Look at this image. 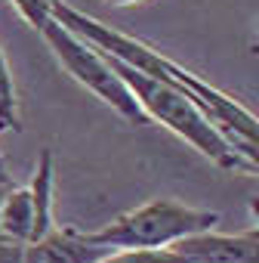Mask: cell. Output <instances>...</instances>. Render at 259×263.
<instances>
[{
    "label": "cell",
    "mask_w": 259,
    "mask_h": 263,
    "mask_svg": "<svg viewBox=\"0 0 259 263\" xmlns=\"http://www.w3.org/2000/svg\"><path fill=\"white\" fill-rule=\"evenodd\" d=\"M50 19H56L59 25H65L71 34L83 37L87 44H93L99 53L123 62L126 68H133L145 78H155L185 96H191L198 102V108L216 124V130L228 140V146L234 152H241L247 161L259 164V152H256V118L250 108H244L238 99H231L228 93L216 90L213 84H207L201 74L182 68L179 62L161 56V50L130 37L123 31H114L111 25H102L96 19H90L87 13L74 10L65 0H53L50 4Z\"/></svg>",
    "instance_id": "cell-1"
},
{
    "label": "cell",
    "mask_w": 259,
    "mask_h": 263,
    "mask_svg": "<svg viewBox=\"0 0 259 263\" xmlns=\"http://www.w3.org/2000/svg\"><path fill=\"white\" fill-rule=\"evenodd\" d=\"M105 56V53H102ZM108 62H111V68L120 74V81L126 84V90L133 93V99L139 102V108H142V115L148 118V121H161L167 130H173V134L179 137V140H185L191 149H198L201 155H207L213 164H219L222 171H244V174H253L259 164H253V161H247L241 152H234L231 146H228V140L216 130V124L198 108V102L191 99V96H185V93H179V90H173V87H167V84H161V81H155V78H145V74H139V71H133V68H126L123 62H117V59H111V56H105Z\"/></svg>",
    "instance_id": "cell-2"
},
{
    "label": "cell",
    "mask_w": 259,
    "mask_h": 263,
    "mask_svg": "<svg viewBox=\"0 0 259 263\" xmlns=\"http://www.w3.org/2000/svg\"><path fill=\"white\" fill-rule=\"evenodd\" d=\"M219 223L216 211H201L188 208L176 198H152L133 211L114 217L108 226L99 232H83V238L96 248H136V251H152V248H170L173 241L207 232Z\"/></svg>",
    "instance_id": "cell-3"
},
{
    "label": "cell",
    "mask_w": 259,
    "mask_h": 263,
    "mask_svg": "<svg viewBox=\"0 0 259 263\" xmlns=\"http://www.w3.org/2000/svg\"><path fill=\"white\" fill-rule=\"evenodd\" d=\"M44 41L50 44V50L56 53V59L62 62V68L90 93H96L105 105H111L117 115H123L133 124H148V118L142 115L139 102L133 99V93L126 90V84L120 81V74L111 68V62L83 37L71 34L65 25H59L56 19H50L40 28Z\"/></svg>",
    "instance_id": "cell-4"
},
{
    "label": "cell",
    "mask_w": 259,
    "mask_h": 263,
    "mask_svg": "<svg viewBox=\"0 0 259 263\" xmlns=\"http://www.w3.org/2000/svg\"><path fill=\"white\" fill-rule=\"evenodd\" d=\"M167 251H173L185 263H259V232L256 226L241 235H219L207 229L173 241Z\"/></svg>",
    "instance_id": "cell-5"
},
{
    "label": "cell",
    "mask_w": 259,
    "mask_h": 263,
    "mask_svg": "<svg viewBox=\"0 0 259 263\" xmlns=\"http://www.w3.org/2000/svg\"><path fill=\"white\" fill-rule=\"evenodd\" d=\"M105 254L108 248L90 245L83 232L53 226L44 238L22 248V263H99Z\"/></svg>",
    "instance_id": "cell-6"
},
{
    "label": "cell",
    "mask_w": 259,
    "mask_h": 263,
    "mask_svg": "<svg viewBox=\"0 0 259 263\" xmlns=\"http://www.w3.org/2000/svg\"><path fill=\"white\" fill-rule=\"evenodd\" d=\"M28 198H31V211H34V229H31V241L44 238L56 223H53V152L44 149L28 186Z\"/></svg>",
    "instance_id": "cell-7"
},
{
    "label": "cell",
    "mask_w": 259,
    "mask_h": 263,
    "mask_svg": "<svg viewBox=\"0 0 259 263\" xmlns=\"http://www.w3.org/2000/svg\"><path fill=\"white\" fill-rule=\"evenodd\" d=\"M31 229H34V211H31V198L28 189H13L0 198V235L28 245L31 241Z\"/></svg>",
    "instance_id": "cell-8"
},
{
    "label": "cell",
    "mask_w": 259,
    "mask_h": 263,
    "mask_svg": "<svg viewBox=\"0 0 259 263\" xmlns=\"http://www.w3.org/2000/svg\"><path fill=\"white\" fill-rule=\"evenodd\" d=\"M19 130V102H16V84L13 71L7 65V56L0 50V134Z\"/></svg>",
    "instance_id": "cell-9"
},
{
    "label": "cell",
    "mask_w": 259,
    "mask_h": 263,
    "mask_svg": "<svg viewBox=\"0 0 259 263\" xmlns=\"http://www.w3.org/2000/svg\"><path fill=\"white\" fill-rule=\"evenodd\" d=\"M99 263H185L167 248H152V251H136V248H123V251H108Z\"/></svg>",
    "instance_id": "cell-10"
},
{
    "label": "cell",
    "mask_w": 259,
    "mask_h": 263,
    "mask_svg": "<svg viewBox=\"0 0 259 263\" xmlns=\"http://www.w3.org/2000/svg\"><path fill=\"white\" fill-rule=\"evenodd\" d=\"M10 4L19 10V16L31 25V28H44L50 22V4L53 0H10Z\"/></svg>",
    "instance_id": "cell-11"
},
{
    "label": "cell",
    "mask_w": 259,
    "mask_h": 263,
    "mask_svg": "<svg viewBox=\"0 0 259 263\" xmlns=\"http://www.w3.org/2000/svg\"><path fill=\"white\" fill-rule=\"evenodd\" d=\"M10 183V171H7V158H4V152H0V186H7Z\"/></svg>",
    "instance_id": "cell-12"
},
{
    "label": "cell",
    "mask_w": 259,
    "mask_h": 263,
    "mask_svg": "<svg viewBox=\"0 0 259 263\" xmlns=\"http://www.w3.org/2000/svg\"><path fill=\"white\" fill-rule=\"evenodd\" d=\"M108 4H114V7H133V4H142V0H108Z\"/></svg>",
    "instance_id": "cell-13"
},
{
    "label": "cell",
    "mask_w": 259,
    "mask_h": 263,
    "mask_svg": "<svg viewBox=\"0 0 259 263\" xmlns=\"http://www.w3.org/2000/svg\"><path fill=\"white\" fill-rule=\"evenodd\" d=\"M0 198H4V192H0Z\"/></svg>",
    "instance_id": "cell-14"
}]
</instances>
